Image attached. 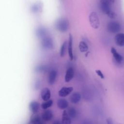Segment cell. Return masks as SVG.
Masks as SVG:
<instances>
[{
	"label": "cell",
	"instance_id": "obj_17",
	"mask_svg": "<svg viewBox=\"0 0 124 124\" xmlns=\"http://www.w3.org/2000/svg\"><path fill=\"white\" fill-rule=\"evenodd\" d=\"M62 120V124H71V118L69 117L66 110L63 111Z\"/></svg>",
	"mask_w": 124,
	"mask_h": 124
},
{
	"label": "cell",
	"instance_id": "obj_8",
	"mask_svg": "<svg viewBox=\"0 0 124 124\" xmlns=\"http://www.w3.org/2000/svg\"><path fill=\"white\" fill-rule=\"evenodd\" d=\"M72 45H73V37L71 34H69V39H68V52L69 58L71 60L73 59V49H72Z\"/></svg>",
	"mask_w": 124,
	"mask_h": 124
},
{
	"label": "cell",
	"instance_id": "obj_27",
	"mask_svg": "<svg viewBox=\"0 0 124 124\" xmlns=\"http://www.w3.org/2000/svg\"><path fill=\"white\" fill-rule=\"evenodd\" d=\"M107 124H113V121L111 118H108L107 119Z\"/></svg>",
	"mask_w": 124,
	"mask_h": 124
},
{
	"label": "cell",
	"instance_id": "obj_3",
	"mask_svg": "<svg viewBox=\"0 0 124 124\" xmlns=\"http://www.w3.org/2000/svg\"><path fill=\"white\" fill-rule=\"evenodd\" d=\"M107 30L112 33H118L121 30V26L118 22L111 21L107 25Z\"/></svg>",
	"mask_w": 124,
	"mask_h": 124
},
{
	"label": "cell",
	"instance_id": "obj_11",
	"mask_svg": "<svg viewBox=\"0 0 124 124\" xmlns=\"http://www.w3.org/2000/svg\"><path fill=\"white\" fill-rule=\"evenodd\" d=\"M30 124H44L43 119L38 115H34L31 117Z\"/></svg>",
	"mask_w": 124,
	"mask_h": 124
},
{
	"label": "cell",
	"instance_id": "obj_6",
	"mask_svg": "<svg viewBox=\"0 0 124 124\" xmlns=\"http://www.w3.org/2000/svg\"><path fill=\"white\" fill-rule=\"evenodd\" d=\"M73 90L72 87H64L59 91V95L61 97H65L68 95Z\"/></svg>",
	"mask_w": 124,
	"mask_h": 124
},
{
	"label": "cell",
	"instance_id": "obj_22",
	"mask_svg": "<svg viewBox=\"0 0 124 124\" xmlns=\"http://www.w3.org/2000/svg\"><path fill=\"white\" fill-rule=\"evenodd\" d=\"M66 46H67V42L65 41L63 42V43L62 45L60 48V56L61 57H63V56L65 55Z\"/></svg>",
	"mask_w": 124,
	"mask_h": 124
},
{
	"label": "cell",
	"instance_id": "obj_12",
	"mask_svg": "<svg viewBox=\"0 0 124 124\" xmlns=\"http://www.w3.org/2000/svg\"><path fill=\"white\" fill-rule=\"evenodd\" d=\"M53 117V113L50 110H46L42 114V119L44 121H49L52 119Z\"/></svg>",
	"mask_w": 124,
	"mask_h": 124
},
{
	"label": "cell",
	"instance_id": "obj_25",
	"mask_svg": "<svg viewBox=\"0 0 124 124\" xmlns=\"http://www.w3.org/2000/svg\"><path fill=\"white\" fill-rule=\"evenodd\" d=\"M107 16L110 18H115L116 17L117 15L114 12H113V11H111L109 13H108L107 15Z\"/></svg>",
	"mask_w": 124,
	"mask_h": 124
},
{
	"label": "cell",
	"instance_id": "obj_18",
	"mask_svg": "<svg viewBox=\"0 0 124 124\" xmlns=\"http://www.w3.org/2000/svg\"><path fill=\"white\" fill-rule=\"evenodd\" d=\"M100 7L101 11L107 15L112 11L111 9V6H109L108 5L100 4Z\"/></svg>",
	"mask_w": 124,
	"mask_h": 124
},
{
	"label": "cell",
	"instance_id": "obj_20",
	"mask_svg": "<svg viewBox=\"0 0 124 124\" xmlns=\"http://www.w3.org/2000/svg\"><path fill=\"white\" fill-rule=\"evenodd\" d=\"M67 113L71 118H74L77 116V112L74 108L71 107L68 109Z\"/></svg>",
	"mask_w": 124,
	"mask_h": 124
},
{
	"label": "cell",
	"instance_id": "obj_4",
	"mask_svg": "<svg viewBox=\"0 0 124 124\" xmlns=\"http://www.w3.org/2000/svg\"><path fill=\"white\" fill-rule=\"evenodd\" d=\"M111 53H112L113 58L115 60V62L117 63V64H122L123 62H124V57L122 55H121L120 54H119L117 51L116 50V49L112 47L111 48L110 50Z\"/></svg>",
	"mask_w": 124,
	"mask_h": 124
},
{
	"label": "cell",
	"instance_id": "obj_9",
	"mask_svg": "<svg viewBox=\"0 0 124 124\" xmlns=\"http://www.w3.org/2000/svg\"><path fill=\"white\" fill-rule=\"evenodd\" d=\"M53 42L51 38L46 37L42 41V46L45 48H51L53 47Z\"/></svg>",
	"mask_w": 124,
	"mask_h": 124
},
{
	"label": "cell",
	"instance_id": "obj_14",
	"mask_svg": "<svg viewBox=\"0 0 124 124\" xmlns=\"http://www.w3.org/2000/svg\"><path fill=\"white\" fill-rule=\"evenodd\" d=\"M29 108L33 113H35L39 109V104L35 101H31L29 104Z\"/></svg>",
	"mask_w": 124,
	"mask_h": 124
},
{
	"label": "cell",
	"instance_id": "obj_21",
	"mask_svg": "<svg viewBox=\"0 0 124 124\" xmlns=\"http://www.w3.org/2000/svg\"><path fill=\"white\" fill-rule=\"evenodd\" d=\"M53 104V101L52 100H49L45 102H44L41 105V108L42 109H46L52 106Z\"/></svg>",
	"mask_w": 124,
	"mask_h": 124
},
{
	"label": "cell",
	"instance_id": "obj_1",
	"mask_svg": "<svg viewBox=\"0 0 124 124\" xmlns=\"http://www.w3.org/2000/svg\"><path fill=\"white\" fill-rule=\"evenodd\" d=\"M55 26L56 29L61 32L66 31L69 28V22L68 20L64 18H61L56 22Z\"/></svg>",
	"mask_w": 124,
	"mask_h": 124
},
{
	"label": "cell",
	"instance_id": "obj_15",
	"mask_svg": "<svg viewBox=\"0 0 124 124\" xmlns=\"http://www.w3.org/2000/svg\"><path fill=\"white\" fill-rule=\"evenodd\" d=\"M57 105L59 108L62 109L66 108L68 106V101L64 99H59L57 102Z\"/></svg>",
	"mask_w": 124,
	"mask_h": 124
},
{
	"label": "cell",
	"instance_id": "obj_5",
	"mask_svg": "<svg viewBox=\"0 0 124 124\" xmlns=\"http://www.w3.org/2000/svg\"><path fill=\"white\" fill-rule=\"evenodd\" d=\"M115 44L119 46H124V33H118L114 37Z\"/></svg>",
	"mask_w": 124,
	"mask_h": 124
},
{
	"label": "cell",
	"instance_id": "obj_10",
	"mask_svg": "<svg viewBox=\"0 0 124 124\" xmlns=\"http://www.w3.org/2000/svg\"><path fill=\"white\" fill-rule=\"evenodd\" d=\"M74 75V71L72 68H69L65 73L64 77V80L66 82H69L73 78Z\"/></svg>",
	"mask_w": 124,
	"mask_h": 124
},
{
	"label": "cell",
	"instance_id": "obj_7",
	"mask_svg": "<svg viewBox=\"0 0 124 124\" xmlns=\"http://www.w3.org/2000/svg\"><path fill=\"white\" fill-rule=\"evenodd\" d=\"M41 96L42 99L45 101H47L50 100L49 99L51 96L50 90L47 88H43L41 92Z\"/></svg>",
	"mask_w": 124,
	"mask_h": 124
},
{
	"label": "cell",
	"instance_id": "obj_28",
	"mask_svg": "<svg viewBox=\"0 0 124 124\" xmlns=\"http://www.w3.org/2000/svg\"><path fill=\"white\" fill-rule=\"evenodd\" d=\"M52 124H62V123L60 121L58 120H56L53 122Z\"/></svg>",
	"mask_w": 124,
	"mask_h": 124
},
{
	"label": "cell",
	"instance_id": "obj_16",
	"mask_svg": "<svg viewBox=\"0 0 124 124\" xmlns=\"http://www.w3.org/2000/svg\"><path fill=\"white\" fill-rule=\"evenodd\" d=\"M57 72L55 70H51L48 76V83L50 85H52L54 83L56 77H57Z\"/></svg>",
	"mask_w": 124,
	"mask_h": 124
},
{
	"label": "cell",
	"instance_id": "obj_19",
	"mask_svg": "<svg viewBox=\"0 0 124 124\" xmlns=\"http://www.w3.org/2000/svg\"><path fill=\"white\" fill-rule=\"evenodd\" d=\"M79 49L81 52H86L88 49V46L86 43L83 41H80L79 43Z\"/></svg>",
	"mask_w": 124,
	"mask_h": 124
},
{
	"label": "cell",
	"instance_id": "obj_26",
	"mask_svg": "<svg viewBox=\"0 0 124 124\" xmlns=\"http://www.w3.org/2000/svg\"><path fill=\"white\" fill-rule=\"evenodd\" d=\"M95 73H96V74L102 79H104V74H103V73L102 72V71L100 70H95Z\"/></svg>",
	"mask_w": 124,
	"mask_h": 124
},
{
	"label": "cell",
	"instance_id": "obj_2",
	"mask_svg": "<svg viewBox=\"0 0 124 124\" xmlns=\"http://www.w3.org/2000/svg\"><path fill=\"white\" fill-rule=\"evenodd\" d=\"M89 18L91 27L94 29H97L100 26V21L97 13L92 12L90 14Z\"/></svg>",
	"mask_w": 124,
	"mask_h": 124
},
{
	"label": "cell",
	"instance_id": "obj_24",
	"mask_svg": "<svg viewBox=\"0 0 124 124\" xmlns=\"http://www.w3.org/2000/svg\"><path fill=\"white\" fill-rule=\"evenodd\" d=\"M37 33L38 35V36H42L45 34V30L42 28L39 29L38 30Z\"/></svg>",
	"mask_w": 124,
	"mask_h": 124
},
{
	"label": "cell",
	"instance_id": "obj_23",
	"mask_svg": "<svg viewBox=\"0 0 124 124\" xmlns=\"http://www.w3.org/2000/svg\"><path fill=\"white\" fill-rule=\"evenodd\" d=\"M115 0H100V4L111 6L114 3Z\"/></svg>",
	"mask_w": 124,
	"mask_h": 124
},
{
	"label": "cell",
	"instance_id": "obj_13",
	"mask_svg": "<svg viewBox=\"0 0 124 124\" xmlns=\"http://www.w3.org/2000/svg\"><path fill=\"white\" fill-rule=\"evenodd\" d=\"M81 99V95L79 93L75 92L71 94L70 97V102L73 104H77Z\"/></svg>",
	"mask_w": 124,
	"mask_h": 124
}]
</instances>
